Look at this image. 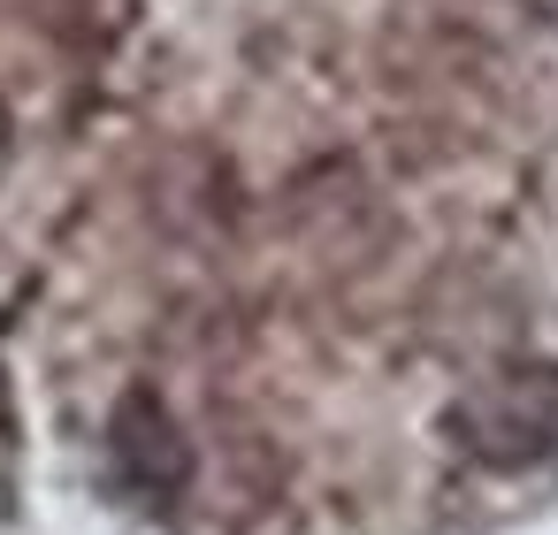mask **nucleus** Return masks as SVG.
<instances>
[{"mask_svg": "<svg viewBox=\"0 0 558 535\" xmlns=\"http://www.w3.org/2000/svg\"><path fill=\"white\" fill-rule=\"evenodd\" d=\"M474 443L489 459H535L558 443V375H505L482 390V405L466 413Z\"/></svg>", "mask_w": 558, "mask_h": 535, "instance_id": "f257e3e1", "label": "nucleus"}]
</instances>
